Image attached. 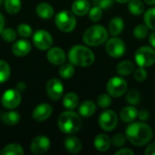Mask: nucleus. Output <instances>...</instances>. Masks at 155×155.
Instances as JSON below:
<instances>
[{
	"label": "nucleus",
	"instance_id": "f257e3e1",
	"mask_svg": "<svg viewBox=\"0 0 155 155\" xmlns=\"http://www.w3.org/2000/svg\"><path fill=\"white\" fill-rule=\"evenodd\" d=\"M125 136L128 141L135 146H143L153 139L152 128L142 122L131 124L125 130Z\"/></svg>",
	"mask_w": 155,
	"mask_h": 155
},
{
	"label": "nucleus",
	"instance_id": "f03ea898",
	"mask_svg": "<svg viewBox=\"0 0 155 155\" xmlns=\"http://www.w3.org/2000/svg\"><path fill=\"white\" fill-rule=\"evenodd\" d=\"M60 131L66 134L77 133L83 124L81 117L73 111H66L60 114L57 121Z\"/></svg>",
	"mask_w": 155,
	"mask_h": 155
},
{
	"label": "nucleus",
	"instance_id": "7ed1b4c3",
	"mask_svg": "<svg viewBox=\"0 0 155 155\" xmlns=\"http://www.w3.org/2000/svg\"><path fill=\"white\" fill-rule=\"evenodd\" d=\"M68 58L71 64L77 66H89L94 62L93 51L81 45H74L70 49Z\"/></svg>",
	"mask_w": 155,
	"mask_h": 155
},
{
	"label": "nucleus",
	"instance_id": "20e7f679",
	"mask_svg": "<svg viewBox=\"0 0 155 155\" xmlns=\"http://www.w3.org/2000/svg\"><path fill=\"white\" fill-rule=\"evenodd\" d=\"M108 39L107 30L100 25L89 27L83 35L84 42L89 46H97L104 44Z\"/></svg>",
	"mask_w": 155,
	"mask_h": 155
},
{
	"label": "nucleus",
	"instance_id": "39448f33",
	"mask_svg": "<svg viewBox=\"0 0 155 155\" xmlns=\"http://www.w3.org/2000/svg\"><path fill=\"white\" fill-rule=\"evenodd\" d=\"M54 22L58 29L64 33H70L76 26V18L74 14L68 10L59 12L55 16Z\"/></svg>",
	"mask_w": 155,
	"mask_h": 155
},
{
	"label": "nucleus",
	"instance_id": "423d86ee",
	"mask_svg": "<svg viewBox=\"0 0 155 155\" xmlns=\"http://www.w3.org/2000/svg\"><path fill=\"white\" fill-rule=\"evenodd\" d=\"M134 59L139 67H149L155 63V50L150 46H142L137 49Z\"/></svg>",
	"mask_w": 155,
	"mask_h": 155
},
{
	"label": "nucleus",
	"instance_id": "0eeeda50",
	"mask_svg": "<svg viewBox=\"0 0 155 155\" xmlns=\"http://www.w3.org/2000/svg\"><path fill=\"white\" fill-rule=\"evenodd\" d=\"M128 84L127 82L119 76L111 78L107 83V92L113 97H120L126 93Z\"/></svg>",
	"mask_w": 155,
	"mask_h": 155
},
{
	"label": "nucleus",
	"instance_id": "6e6552de",
	"mask_svg": "<svg viewBox=\"0 0 155 155\" xmlns=\"http://www.w3.org/2000/svg\"><path fill=\"white\" fill-rule=\"evenodd\" d=\"M105 50L107 54L114 58H119L124 55L126 50L124 42L117 37H113L109 39L105 45Z\"/></svg>",
	"mask_w": 155,
	"mask_h": 155
},
{
	"label": "nucleus",
	"instance_id": "1a4fd4ad",
	"mask_svg": "<svg viewBox=\"0 0 155 155\" xmlns=\"http://www.w3.org/2000/svg\"><path fill=\"white\" fill-rule=\"evenodd\" d=\"M100 127L105 131V132H111L113 131L118 123V117L117 114L113 110H107L101 114L98 120Z\"/></svg>",
	"mask_w": 155,
	"mask_h": 155
},
{
	"label": "nucleus",
	"instance_id": "9d476101",
	"mask_svg": "<svg viewBox=\"0 0 155 155\" xmlns=\"http://www.w3.org/2000/svg\"><path fill=\"white\" fill-rule=\"evenodd\" d=\"M22 101L21 94L18 90L8 89L6 90L1 98V104L5 108L14 109L16 108Z\"/></svg>",
	"mask_w": 155,
	"mask_h": 155
},
{
	"label": "nucleus",
	"instance_id": "9b49d317",
	"mask_svg": "<svg viewBox=\"0 0 155 155\" xmlns=\"http://www.w3.org/2000/svg\"><path fill=\"white\" fill-rule=\"evenodd\" d=\"M33 42L35 45L40 50H47L53 45L52 35L45 30L40 29L33 35Z\"/></svg>",
	"mask_w": 155,
	"mask_h": 155
},
{
	"label": "nucleus",
	"instance_id": "f8f14e48",
	"mask_svg": "<svg viewBox=\"0 0 155 155\" xmlns=\"http://www.w3.org/2000/svg\"><path fill=\"white\" fill-rule=\"evenodd\" d=\"M46 93L50 99L54 101L59 100L64 94L63 83L57 78L50 79L46 84Z\"/></svg>",
	"mask_w": 155,
	"mask_h": 155
},
{
	"label": "nucleus",
	"instance_id": "ddd939ff",
	"mask_svg": "<svg viewBox=\"0 0 155 155\" xmlns=\"http://www.w3.org/2000/svg\"><path fill=\"white\" fill-rule=\"evenodd\" d=\"M51 146V142L49 138L44 135H39L35 137L31 143V152L34 154H44L45 153Z\"/></svg>",
	"mask_w": 155,
	"mask_h": 155
},
{
	"label": "nucleus",
	"instance_id": "4468645a",
	"mask_svg": "<svg viewBox=\"0 0 155 155\" xmlns=\"http://www.w3.org/2000/svg\"><path fill=\"white\" fill-rule=\"evenodd\" d=\"M53 113V107L47 104V103H43L38 104L33 111V118L35 121L38 122H43L47 120Z\"/></svg>",
	"mask_w": 155,
	"mask_h": 155
},
{
	"label": "nucleus",
	"instance_id": "2eb2a0df",
	"mask_svg": "<svg viewBox=\"0 0 155 155\" xmlns=\"http://www.w3.org/2000/svg\"><path fill=\"white\" fill-rule=\"evenodd\" d=\"M48 61L54 65H61L65 61V54L63 49L59 47L49 48L47 52Z\"/></svg>",
	"mask_w": 155,
	"mask_h": 155
},
{
	"label": "nucleus",
	"instance_id": "dca6fc26",
	"mask_svg": "<svg viewBox=\"0 0 155 155\" xmlns=\"http://www.w3.org/2000/svg\"><path fill=\"white\" fill-rule=\"evenodd\" d=\"M12 53L16 56H25L31 51V44L25 39H21L16 41L12 45Z\"/></svg>",
	"mask_w": 155,
	"mask_h": 155
},
{
	"label": "nucleus",
	"instance_id": "f3484780",
	"mask_svg": "<svg viewBox=\"0 0 155 155\" xmlns=\"http://www.w3.org/2000/svg\"><path fill=\"white\" fill-rule=\"evenodd\" d=\"M64 146L68 153H74V154L78 153L83 148V144H82V142L80 141V139L75 136H73V135L68 136L64 139Z\"/></svg>",
	"mask_w": 155,
	"mask_h": 155
},
{
	"label": "nucleus",
	"instance_id": "a211bd4d",
	"mask_svg": "<svg viewBox=\"0 0 155 155\" xmlns=\"http://www.w3.org/2000/svg\"><path fill=\"white\" fill-rule=\"evenodd\" d=\"M90 10V3L88 0H75L72 5V12L78 15L83 16Z\"/></svg>",
	"mask_w": 155,
	"mask_h": 155
},
{
	"label": "nucleus",
	"instance_id": "6ab92c4d",
	"mask_svg": "<svg viewBox=\"0 0 155 155\" xmlns=\"http://www.w3.org/2000/svg\"><path fill=\"white\" fill-rule=\"evenodd\" d=\"M111 143H112L111 139L104 134H101L97 135L94 142L95 149L98 150L99 152L108 151L111 146Z\"/></svg>",
	"mask_w": 155,
	"mask_h": 155
},
{
	"label": "nucleus",
	"instance_id": "aec40b11",
	"mask_svg": "<svg viewBox=\"0 0 155 155\" xmlns=\"http://www.w3.org/2000/svg\"><path fill=\"white\" fill-rule=\"evenodd\" d=\"M124 28V22L119 16L114 17L109 23V33L113 36L119 35L123 32Z\"/></svg>",
	"mask_w": 155,
	"mask_h": 155
},
{
	"label": "nucleus",
	"instance_id": "412c9836",
	"mask_svg": "<svg viewBox=\"0 0 155 155\" xmlns=\"http://www.w3.org/2000/svg\"><path fill=\"white\" fill-rule=\"evenodd\" d=\"M120 117L123 122L131 123L138 117V110L134 105L126 106L121 111Z\"/></svg>",
	"mask_w": 155,
	"mask_h": 155
},
{
	"label": "nucleus",
	"instance_id": "4be33fe9",
	"mask_svg": "<svg viewBox=\"0 0 155 155\" xmlns=\"http://www.w3.org/2000/svg\"><path fill=\"white\" fill-rule=\"evenodd\" d=\"M36 14L40 18L43 19H50L54 16V10L53 6L47 3H40L36 6Z\"/></svg>",
	"mask_w": 155,
	"mask_h": 155
},
{
	"label": "nucleus",
	"instance_id": "5701e85b",
	"mask_svg": "<svg viewBox=\"0 0 155 155\" xmlns=\"http://www.w3.org/2000/svg\"><path fill=\"white\" fill-rule=\"evenodd\" d=\"M96 110V104L93 101H84L79 106V114L83 117L92 116Z\"/></svg>",
	"mask_w": 155,
	"mask_h": 155
},
{
	"label": "nucleus",
	"instance_id": "b1692460",
	"mask_svg": "<svg viewBox=\"0 0 155 155\" xmlns=\"http://www.w3.org/2000/svg\"><path fill=\"white\" fill-rule=\"evenodd\" d=\"M134 70V64L131 61H123L116 66V72L122 76L130 75Z\"/></svg>",
	"mask_w": 155,
	"mask_h": 155
},
{
	"label": "nucleus",
	"instance_id": "393cba45",
	"mask_svg": "<svg viewBox=\"0 0 155 155\" xmlns=\"http://www.w3.org/2000/svg\"><path fill=\"white\" fill-rule=\"evenodd\" d=\"M79 104V97L74 93H68L64 95L63 99L64 106L68 110H74L77 107Z\"/></svg>",
	"mask_w": 155,
	"mask_h": 155
},
{
	"label": "nucleus",
	"instance_id": "a878e982",
	"mask_svg": "<svg viewBox=\"0 0 155 155\" xmlns=\"http://www.w3.org/2000/svg\"><path fill=\"white\" fill-rule=\"evenodd\" d=\"M20 119H21V116H20L19 113L15 112V111L6 112L2 116V120H3L4 124L8 125V126L15 125L16 124H18Z\"/></svg>",
	"mask_w": 155,
	"mask_h": 155
},
{
	"label": "nucleus",
	"instance_id": "bb28decb",
	"mask_svg": "<svg viewBox=\"0 0 155 155\" xmlns=\"http://www.w3.org/2000/svg\"><path fill=\"white\" fill-rule=\"evenodd\" d=\"M24 153L23 147L17 143H10L5 146L2 150L3 155H23Z\"/></svg>",
	"mask_w": 155,
	"mask_h": 155
},
{
	"label": "nucleus",
	"instance_id": "cd10ccee",
	"mask_svg": "<svg viewBox=\"0 0 155 155\" xmlns=\"http://www.w3.org/2000/svg\"><path fill=\"white\" fill-rule=\"evenodd\" d=\"M4 5L6 12L11 15L18 13L22 6L21 0H5Z\"/></svg>",
	"mask_w": 155,
	"mask_h": 155
},
{
	"label": "nucleus",
	"instance_id": "c85d7f7f",
	"mask_svg": "<svg viewBox=\"0 0 155 155\" xmlns=\"http://www.w3.org/2000/svg\"><path fill=\"white\" fill-rule=\"evenodd\" d=\"M128 9L132 15H140L144 10V5L140 0H131L128 5Z\"/></svg>",
	"mask_w": 155,
	"mask_h": 155
},
{
	"label": "nucleus",
	"instance_id": "c756f323",
	"mask_svg": "<svg viewBox=\"0 0 155 155\" xmlns=\"http://www.w3.org/2000/svg\"><path fill=\"white\" fill-rule=\"evenodd\" d=\"M10 74L11 70L9 64L4 60H0V84H3L7 81L10 76Z\"/></svg>",
	"mask_w": 155,
	"mask_h": 155
},
{
	"label": "nucleus",
	"instance_id": "7c9ffc66",
	"mask_svg": "<svg viewBox=\"0 0 155 155\" xmlns=\"http://www.w3.org/2000/svg\"><path fill=\"white\" fill-rule=\"evenodd\" d=\"M59 74L64 79H69L74 74V67L73 64H63L59 69Z\"/></svg>",
	"mask_w": 155,
	"mask_h": 155
},
{
	"label": "nucleus",
	"instance_id": "2f4dec72",
	"mask_svg": "<svg viewBox=\"0 0 155 155\" xmlns=\"http://www.w3.org/2000/svg\"><path fill=\"white\" fill-rule=\"evenodd\" d=\"M144 22L148 28L155 31V7L150 8L145 12Z\"/></svg>",
	"mask_w": 155,
	"mask_h": 155
},
{
	"label": "nucleus",
	"instance_id": "473e14b6",
	"mask_svg": "<svg viewBox=\"0 0 155 155\" xmlns=\"http://www.w3.org/2000/svg\"><path fill=\"white\" fill-rule=\"evenodd\" d=\"M134 35L137 39H144L148 35V26L146 25H138L134 30Z\"/></svg>",
	"mask_w": 155,
	"mask_h": 155
},
{
	"label": "nucleus",
	"instance_id": "72a5a7b5",
	"mask_svg": "<svg viewBox=\"0 0 155 155\" xmlns=\"http://www.w3.org/2000/svg\"><path fill=\"white\" fill-rule=\"evenodd\" d=\"M103 16V10L101 7L95 5L89 10V18L93 22H98Z\"/></svg>",
	"mask_w": 155,
	"mask_h": 155
},
{
	"label": "nucleus",
	"instance_id": "f704fd0d",
	"mask_svg": "<svg viewBox=\"0 0 155 155\" xmlns=\"http://www.w3.org/2000/svg\"><path fill=\"white\" fill-rule=\"evenodd\" d=\"M1 36L5 42H14L16 39V33L12 28H4L1 33Z\"/></svg>",
	"mask_w": 155,
	"mask_h": 155
},
{
	"label": "nucleus",
	"instance_id": "c9c22d12",
	"mask_svg": "<svg viewBox=\"0 0 155 155\" xmlns=\"http://www.w3.org/2000/svg\"><path fill=\"white\" fill-rule=\"evenodd\" d=\"M140 100H141V96H140L138 91H136V90H131L126 94V101L132 105L138 104Z\"/></svg>",
	"mask_w": 155,
	"mask_h": 155
},
{
	"label": "nucleus",
	"instance_id": "e433bc0d",
	"mask_svg": "<svg viewBox=\"0 0 155 155\" xmlns=\"http://www.w3.org/2000/svg\"><path fill=\"white\" fill-rule=\"evenodd\" d=\"M112 104V98L110 94H103L97 98V105L101 108H107Z\"/></svg>",
	"mask_w": 155,
	"mask_h": 155
},
{
	"label": "nucleus",
	"instance_id": "4c0bfd02",
	"mask_svg": "<svg viewBox=\"0 0 155 155\" xmlns=\"http://www.w3.org/2000/svg\"><path fill=\"white\" fill-rule=\"evenodd\" d=\"M17 32H18V34L21 36H23L25 38L31 36L32 34H33L32 27L29 25H27V24H20L17 26Z\"/></svg>",
	"mask_w": 155,
	"mask_h": 155
},
{
	"label": "nucleus",
	"instance_id": "58836bf2",
	"mask_svg": "<svg viewBox=\"0 0 155 155\" xmlns=\"http://www.w3.org/2000/svg\"><path fill=\"white\" fill-rule=\"evenodd\" d=\"M111 142L115 147H122L126 142V136H124L123 134H116L114 135Z\"/></svg>",
	"mask_w": 155,
	"mask_h": 155
},
{
	"label": "nucleus",
	"instance_id": "ea45409f",
	"mask_svg": "<svg viewBox=\"0 0 155 155\" xmlns=\"http://www.w3.org/2000/svg\"><path fill=\"white\" fill-rule=\"evenodd\" d=\"M134 79L136 81L143 82L146 79V77H147V72L144 69V67H139L138 69H136L134 71Z\"/></svg>",
	"mask_w": 155,
	"mask_h": 155
},
{
	"label": "nucleus",
	"instance_id": "a19ab883",
	"mask_svg": "<svg viewBox=\"0 0 155 155\" xmlns=\"http://www.w3.org/2000/svg\"><path fill=\"white\" fill-rule=\"evenodd\" d=\"M95 5L101 7L102 9L109 8L113 5V0H94Z\"/></svg>",
	"mask_w": 155,
	"mask_h": 155
},
{
	"label": "nucleus",
	"instance_id": "79ce46f5",
	"mask_svg": "<svg viewBox=\"0 0 155 155\" xmlns=\"http://www.w3.org/2000/svg\"><path fill=\"white\" fill-rule=\"evenodd\" d=\"M149 117H150V114H149L148 111L143 109V110H141L140 112H138V118H139L141 121H146V120H148Z\"/></svg>",
	"mask_w": 155,
	"mask_h": 155
},
{
	"label": "nucleus",
	"instance_id": "37998d69",
	"mask_svg": "<svg viewBox=\"0 0 155 155\" xmlns=\"http://www.w3.org/2000/svg\"><path fill=\"white\" fill-rule=\"evenodd\" d=\"M134 152L132 151L131 149H128V148H123L121 150H118L115 155H134Z\"/></svg>",
	"mask_w": 155,
	"mask_h": 155
},
{
	"label": "nucleus",
	"instance_id": "c03bdc74",
	"mask_svg": "<svg viewBox=\"0 0 155 155\" xmlns=\"http://www.w3.org/2000/svg\"><path fill=\"white\" fill-rule=\"evenodd\" d=\"M144 153L146 155H155V143L148 145V147L145 149Z\"/></svg>",
	"mask_w": 155,
	"mask_h": 155
},
{
	"label": "nucleus",
	"instance_id": "a18cd8bd",
	"mask_svg": "<svg viewBox=\"0 0 155 155\" xmlns=\"http://www.w3.org/2000/svg\"><path fill=\"white\" fill-rule=\"evenodd\" d=\"M149 42H150L151 45L155 48V31L154 32H153V33L150 35V36H149Z\"/></svg>",
	"mask_w": 155,
	"mask_h": 155
},
{
	"label": "nucleus",
	"instance_id": "49530a36",
	"mask_svg": "<svg viewBox=\"0 0 155 155\" xmlns=\"http://www.w3.org/2000/svg\"><path fill=\"white\" fill-rule=\"evenodd\" d=\"M5 28V18L2 14H0V35Z\"/></svg>",
	"mask_w": 155,
	"mask_h": 155
},
{
	"label": "nucleus",
	"instance_id": "de8ad7c7",
	"mask_svg": "<svg viewBox=\"0 0 155 155\" xmlns=\"http://www.w3.org/2000/svg\"><path fill=\"white\" fill-rule=\"evenodd\" d=\"M25 83H23V82H20V83H18L17 84V85H16V90H18V91H25Z\"/></svg>",
	"mask_w": 155,
	"mask_h": 155
},
{
	"label": "nucleus",
	"instance_id": "09e8293b",
	"mask_svg": "<svg viewBox=\"0 0 155 155\" xmlns=\"http://www.w3.org/2000/svg\"><path fill=\"white\" fill-rule=\"evenodd\" d=\"M144 2L148 5H155V0H144Z\"/></svg>",
	"mask_w": 155,
	"mask_h": 155
},
{
	"label": "nucleus",
	"instance_id": "8fccbe9b",
	"mask_svg": "<svg viewBox=\"0 0 155 155\" xmlns=\"http://www.w3.org/2000/svg\"><path fill=\"white\" fill-rule=\"evenodd\" d=\"M116 2H118V3H121V4H124V3H128V2H130L131 0H115Z\"/></svg>",
	"mask_w": 155,
	"mask_h": 155
},
{
	"label": "nucleus",
	"instance_id": "3c124183",
	"mask_svg": "<svg viewBox=\"0 0 155 155\" xmlns=\"http://www.w3.org/2000/svg\"><path fill=\"white\" fill-rule=\"evenodd\" d=\"M4 2H5V0H0V5H1V4H3Z\"/></svg>",
	"mask_w": 155,
	"mask_h": 155
}]
</instances>
